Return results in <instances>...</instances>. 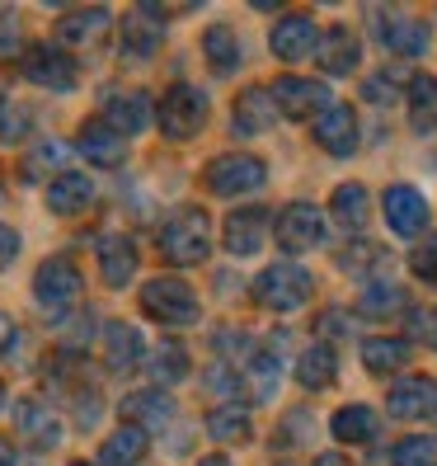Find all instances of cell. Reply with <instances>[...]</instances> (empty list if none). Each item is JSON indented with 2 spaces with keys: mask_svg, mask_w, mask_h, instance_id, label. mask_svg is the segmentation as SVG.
Here are the masks:
<instances>
[{
  "mask_svg": "<svg viewBox=\"0 0 437 466\" xmlns=\"http://www.w3.org/2000/svg\"><path fill=\"white\" fill-rule=\"evenodd\" d=\"M99 457H104L108 466H136V461L146 457V429H136V424H123V429H114V433L104 438Z\"/></svg>",
  "mask_w": 437,
  "mask_h": 466,
  "instance_id": "obj_30",
  "label": "cell"
},
{
  "mask_svg": "<svg viewBox=\"0 0 437 466\" xmlns=\"http://www.w3.org/2000/svg\"><path fill=\"white\" fill-rule=\"evenodd\" d=\"M386 259H391V255L381 250V245H372V240H363V245H348V250L339 255L343 273H376Z\"/></svg>",
  "mask_w": 437,
  "mask_h": 466,
  "instance_id": "obj_40",
  "label": "cell"
},
{
  "mask_svg": "<svg viewBox=\"0 0 437 466\" xmlns=\"http://www.w3.org/2000/svg\"><path fill=\"white\" fill-rule=\"evenodd\" d=\"M15 57H24L19 34H15V29H0V62H15Z\"/></svg>",
  "mask_w": 437,
  "mask_h": 466,
  "instance_id": "obj_47",
  "label": "cell"
},
{
  "mask_svg": "<svg viewBox=\"0 0 437 466\" xmlns=\"http://www.w3.org/2000/svg\"><path fill=\"white\" fill-rule=\"evenodd\" d=\"M263 236H268V212L263 208H240L226 217V250L231 255H259L263 250Z\"/></svg>",
  "mask_w": 437,
  "mask_h": 466,
  "instance_id": "obj_21",
  "label": "cell"
},
{
  "mask_svg": "<svg viewBox=\"0 0 437 466\" xmlns=\"http://www.w3.org/2000/svg\"><path fill=\"white\" fill-rule=\"evenodd\" d=\"M146 372L160 381V387L184 381V377H188V349H184L179 339H160V344L146 353Z\"/></svg>",
  "mask_w": 437,
  "mask_h": 466,
  "instance_id": "obj_31",
  "label": "cell"
},
{
  "mask_svg": "<svg viewBox=\"0 0 437 466\" xmlns=\"http://www.w3.org/2000/svg\"><path fill=\"white\" fill-rule=\"evenodd\" d=\"M268 95H273V104H278V114H287V118H306V114H315V108L334 104L330 86H324V80H306V76H278L268 86Z\"/></svg>",
  "mask_w": 437,
  "mask_h": 466,
  "instance_id": "obj_9",
  "label": "cell"
},
{
  "mask_svg": "<svg viewBox=\"0 0 437 466\" xmlns=\"http://www.w3.org/2000/svg\"><path fill=\"white\" fill-rule=\"evenodd\" d=\"M90 203H94V184H90V175L62 170V175H52V179H47V208L57 212V217H80Z\"/></svg>",
  "mask_w": 437,
  "mask_h": 466,
  "instance_id": "obj_20",
  "label": "cell"
},
{
  "mask_svg": "<svg viewBox=\"0 0 437 466\" xmlns=\"http://www.w3.org/2000/svg\"><path fill=\"white\" fill-rule=\"evenodd\" d=\"M0 466H15V448L10 443H0Z\"/></svg>",
  "mask_w": 437,
  "mask_h": 466,
  "instance_id": "obj_51",
  "label": "cell"
},
{
  "mask_svg": "<svg viewBox=\"0 0 437 466\" xmlns=\"http://www.w3.org/2000/svg\"><path fill=\"white\" fill-rule=\"evenodd\" d=\"M311 466H353V461H348L343 452H324V457H315Z\"/></svg>",
  "mask_w": 437,
  "mask_h": 466,
  "instance_id": "obj_49",
  "label": "cell"
},
{
  "mask_svg": "<svg viewBox=\"0 0 437 466\" xmlns=\"http://www.w3.org/2000/svg\"><path fill=\"white\" fill-rule=\"evenodd\" d=\"M15 255H19V231L0 222V268H10V264H15Z\"/></svg>",
  "mask_w": 437,
  "mask_h": 466,
  "instance_id": "obj_46",
  "label": "cell"
},
{
  "mask_svg": "<svg viewBox=\"0 0 437 466\" xmlns=\"http://www.w3.org/2000/svg\"><path fill=\"white\" fill-rule=\"evenodd\" d=\"M404 307V288L391 283V279H367L363 283V297H358V316L367 320H386Z\"/></svg>",
  "mask_w": 437,
  "mask_h": 466,
  "instance_id": "obj_29",
  "label": "cell"
},
{
  "mask_svg": "<svg viewBox=\"0 0 437 466\" xmlns=\"http://www.w3.org/2000/svg\"><path fill=\"white\" fill-rule=\"evenodd\" d=\"M155 47H160V29H151L146 15L136 10L123 29V62H146V57H155Z\"/></svg>",
  "mask_w": 437,
  "mask_h": 466,
  "instance_id": "obj_35",
  "label": "cell"
},
{
  "mask_svg": "<svg viewBox=\"0 0 437 466\" xmlns=\"http://www.w3.org/2000/svg\"><path fill=\"white\" fill-rule=\"evenodd\" d=\"M376 429H381V420H376L372 405H343L330 420V433L339 438V443H372Z\"/></svg>",
  "mask_w": 437,
  "mask_h": 466,
  "instance_id": "obj_27",
  "label": "cell"
},
{
  "mask_svg": "<svg viewBox=\"0 0 437 466\" xmlns=\"http://www.w3.org/2000/svg\"><path fill=\"white\" fill-rule=\"evenodd\" d=\"M367 208H372V198H367L363 184H339L334 198H330V217L339 227H348V231H358L367 222Z\"/></svg>",
  "mask_w": 437,
  "mask_h": 466,
  "instance_id": "obj_33",
  "label": "cell"
},
{
  "mask_svg": "<svg viewBox=\"0 0 437 466\" xmlns=\"http://www.w3.org/2000/svg\"><path fill=\"white\" fill-rule=\"evenodd\" d=\"M372 24H376V38L386 43L391 52H400V57H419V52H428V24L391 15V10H372Z\"/></svg>",
  "mask_w": 437,
  "mask_h": 466,
  "instance_id": "obj_11",
  "label": "cell"
},
{
  "mask_svg": "<svg viewBox=\"0 0 437 466\" xmlns=\"http://www.w3.org/2000/svg\"><path fill=\"white\" fill-rule=\"evenodd\" d=\"M278 123V104L263 86H250L240 99H235V137H259Z\"/></svg>",
  "mask_w": 437,
  "mask_h": 466,
  "instance_id": "obj_23",
  "label": "cell"
},
{
  "mask_svg": "<svg viewBox=\"0 0 437 466\" xmlns=\"http://www.w3.org/2000/svg\"><path fill=\"white\" fill-rule=\"evenodd\" d=\"M212 250V222L203 208H179L165 227H160V255L170 264L188 268V264H203Z\"/></svg>",
  "mask_w": 437,
  "mask_h": 466,
  "instance_id": "obj_1",
  "label": "cell"
},
{
  "mask_svg": "<svg viewBox=\"0 0 437 466\" xmlns=\"http://www.w3.org/2000/svg\"><path fill=\"white\" fill-rule=\"evenodd\" d=\"M118 137H136L151 123V95L146 90H114L104 99V114H99Z\"/></svg>",
  "mask_w": 437,
  "mask_h": 466,
  "instance_id": "obj_14",
  "label": "cell"
},
{
  "mask_svg": "<svg viewBox=\"0 0 437 466\" xmlns=\"http://www.w3.org/2000/svg\"><path fill=\"white\" fill-rule=\"evenodd\" d=\"M386 405H391V415H395V420L437 415V381H432V377H423V372L400 377L395 387H391V396H386Z\"/></svg>",
  "mask_w": 437,
  "mask_h": 466,
  "instance_id": "obj_12",
  "label": "cell"
},
{
  "mask_svg": "<svg viewBox=\"0 0 437 466\" xmlns=\"http://www.w3.org/2000/svg\"><path fill=\"white\" fill-rule=\"evenodd\" d=\"M315 330H320V335H330V339H343V335L353 330V320H348L343 311H324V316L315 320Z\"/></svg>",
  "mask_w": 437,
  "mask_h": 466,
  "instance_id": "obj_45",
  "label": "cell"
},
{
  "mask_svg": "<svg viewBox=\"0 0 437 466\" xmlns=\"http://www.w3.org/2000/svg\"><path fill=\"white\" fill-rule=\"evenodd\" d=\"M409 127L414 132H437V76H409Z\"/></svg>",
  "mask_w": 437,
  "mask_h": 466,
  "instance_id": "obj_26",
  "label": "cell"
},
{
  "mask_svg": "<svg viewBox=\"0 0 437 466\" xmlns=\"http://www.w3.org/2000/svg\"><path fill=\"white\" fill-rule=\"evenodd\" d=\"M71 466H90V461H71Z\"/></svg>",
  "mask_w": 437,
  "mask_h": 466,
  "instance_id": "obj_53",
  "label": "cell"
},
{
  "mask_svg": "<svg viewBox=\"0 0 437 466\" xmlns=\"http://www.w3.org/2000/svg\"><path fill=\"white\" fill-rule=\"evenodd\" d=\"M19 66H24V76H29L34 86H43V90H71V86H75V62L66 57L57 43H34V47H24Z\"/></svg>",
  "mask_w": 437,
  "mask_h": 466,
  "instance_id": "obj_8",
  "label": "cell"
},
{
  "mask_svg": "<svg viewBox=\"0 0 437 466\" xmlns=\"http://www.w3.org/2000/svg\"><path fill=\"white\" fill-rule=\"evenodd\" d=\"M75 147H80V156H85L90 166H104V170H114V166H123V160H127V137H118L104 118L80 127Z\"/></svg>",
  "mask_w": 437,
  "mask_h": 466,
  "instance_id": "obj_18",
  "label": "cell"
},
{
  "mask_svg": "<svg viewBox=\"0 0 437 466\" xmlns=\"http://www.w3.org/2000/svg\"><path fill=\"white\" fill-rule=\"evenodd\" d=\"M108 15L104 5H94V10H66L62 19H57V47L66 43V47H85V43H94L104 29H108Z\"/></svg>",
  "mask_w": 437,
  "mask_h": 466,
  "instance_id": "obj_24",
  "label": "cell"
},
{
  "mask_svg": "<svg viewBox=\"0 0 437 466\" xmlns=\"http://www.w3.org/2000/svg\"><path fill=\"white\" fill-rule=\"evenodd\" d=\"M15 335H19V330H15V320L0 311V353H10V349H15Z\"/></svg>",
  "mask_w": 437,
  "mask_h": 466,
  "instance_id": "obj_48",
  "label": "cell"
},
{
  "mask_svg": "<svg viewBox=\"0 0 437 466\" xmlns=\"http://www.w3.org/2000/svg\"><path fill=\"white\" fill-rule=\"evenodd\" d=\"M80 292H85V279H80L75 259L57 255V259H43L34 273V297L47 316H66L80 307Z\"/></svg>",
  "mask_w": 437,
  "mask_h": 466,
  "instance_id": "obj_2",
  "label": "cell"
},
{
  "mask_svg": "<svg viewBox=\"0 0 437 466\" xmlns=\"http://www.w3.org/2000/svg\"><path fill=\"white\" fill-rule=\"evenodd\" d=\"M207 391H216V396H244L250 387H244V372H235L231 363H216L207 372Z\"/></svg>",
  "mask_w": 437,
  "mask_h": 466,
  "instance_id": "obj_43",
  "label": "cell"
},
{
  "mask_svg": "<svg viewBox=\"0 0 437 466\" xmlns=\"http://www.w3.org/2000/svg\"><path fill=\"white\" fill-rule=\"evenodd\" d=\"M381 208H386V222H391L395 236L414 240V236L428 231V198L414 184H391L386 194H381Z\"/></svg>",
  "mask_w": 437,
  "mask_h": 466,
  "instance_id": "obj_10",
  "label": "cell"
},
{
  "mask_svg": "<svg viewBox=\"0 0 437 466\" xmlns=\"http://www.w3.org/2000/svg\"><path fill=\"white\" fill-rule=\"evenodd\" d=\"M203 123H207V95L198 86H188V80L170 86L165 99H160V132L170 142H188V137L203 132Z\"/></svg>",
  "mask_w": 437,
  "mask_h": 466,
  "instance_id": "obj_6",
  "label": "cell"
},
{
  "mask_svg": "<svg viewBox=\"0 0 437 466\" xmlns=\"http://www.w3.org/2000/svg\"><path fill=\"white\" fill-rule=\"evenodd\" d=\"M404 335H414L419 344L437 349V307H409L404 311Z\"/></svg>",
  "mask_w": 437,
  "mask_h": 466,
  "instance_id": "obj_41",
  "label": "cell"
},
{
  "mask_svg": "<svg viewBox=\"0 0 437 466\" xmlns=\"http://www.w3.org/2000/svg\"><path fill=\"white\" fill-rule=\"evenodd\" d=\"M15 429L29 448H57L62 443V420H57V410L43 405V400H19L15 405Z\"/></svg>",
  "mask_w": 437,
  "mask_h": 466,
  "instance_id": "obj_15",
  "label": "cell"
},
{
  "mask_svg": "<svg viewBox=\"0 0 437 466\" xmlns=\"http://www.w3.org/2000/svg\"><path fill=\"white\" fill-rule=\"evenodd\" d=\"M142 311L160 325H194L198 320V292L174 273H160L142 288Z\"/></svg>",
  "mask_w": 437,
  "mask_h": 466,
  "instance_id": "obj_4",
  "label": "cell"
},
{
  "mask_svg": "<svg viewBox=\"0 0 437 466\" xmlns=\"http://www.w3.org/2000/svg\"><path fill=\"white\" fill-rule=\"evenodd\" d=\"M174 400L160 391V387H151V391H132L127 400H123V420L127 424H136V429H165V424H174Z\"/></svg>",
  "mask_w": 437,
  "mask_h": 466,
  "instance_id": "obj_22",
  "label": "cell"
},
{
  "mask_svg": "<svg viewBox=\"0 0 437 466\" xmlns=\"http://www.w3.org/2000/svg\"><path fill=\"white\" fill-rule=\"evenodd\" d=\"M315 142L330 156H353L358 151V114H353L348 104H330L315 118Z\"/></svg>",
  "mask_w": 437,
  "mask_h": 466,
  "instance_id": "obj_17",
  "label": "cell"
},
{
  "mask_svg": "<svg viewBox=\"0 0 437 466\" xmlns=\"http://www.w3.org/2000/svg\"><path fill=\"white\" fill-rule=\"evenodd\" d=\"M34 118H29V108L24 104H10V99H0V142L5 147H19L24 137H29Z\"/></svg>",
  "mask_w": 437,
  "mask_h": 466,
  "instance_id": "obj_39",
  "label": "cell"
},
{
  "mask_svg": "<svg viewBox=\"0 0 437 466\" xmlns=\"http://www.w3.org/2000/svg\"><path fill=\"white\" fill-rule=\"evenodd\" d=\"M315 47H320V29H315V19L306 10L283 15V24L273 29V52H278L283 62H302V57H311Z\"/></svg>",
  "mask_w": 437,
  "mask_h": 466,
  "instance_id": "obj_13",
  "label": "cell"
},
{
  "mask_svg": "<svg viewBox=\"0 0 437 466\" xmlns=\"http://www.w3.org/2000/svg\"><path fill=\"white\" fill-rule=\"evenodd\" d=\"M203 57L216 76H231L240 66V43H235V34L226 29V24H216V29L203 34Z\"/></svg>",
  "mask_w": 437,
  "mask_h": 466,
  "instance_id": "obj_34",
  "label": "cell"
},
{
  "mask_svg": "<svg viewBox=\"0 0 437 466\" xmlns=\"http://www.w3.org/2000/svg\"><path fill=\"white\" fill-rule=\"evenodd\" d=\"M311 273L302 264H268L259 279H254V301L268 311H302L306 301H311Z\"/></svg>",
  "mask_w": 437,
  "mask_h": 466,
  "instance_id": "obj_3",
  "label": "cell"
},
{
  "mask_svg": "<svg viewBox=\"0 0 437 466\" xmlns=\"http://www.w3.org/2000/svg\"><path fill=\"white\" fill-rule=\"evenodd\" d=\"M334 372H339V359H334V349H324V344L306 349L302 359H296V381H302L306 391L330 387V381H334Z\"/></svg>",
  "mask_w": 437,
  "mask_h": 466,
  "instance_id": "obj_32",
  "label": "cell"
},
{
  "mask_svg": "<svg viewBox=\"0 0 437 466\" xmlns=\"http://www.w3.org/2000/svg\"><path fill=\"white\" fill-rule=\"evenodd\" d=\"M324 240V212L315 203H287L278 212V245L287 255H306Z\"/></svg>",
  "mask_w": 437,
  "mask_h": 466,
  "instance_id": "obj_7",
  "label": "cell"
},
{
  "mask_svg": "<svg viewBox=\"0 0 437 466\" xmlns=\"http://www.w3.org/2000/svg\"><path fill=\"white\" fill-rule=\"evenodd\" d=\"M207 433H212V443H240V438H250V405H240V400H226V405H216L212 415H207Z\"/></svg>",
  "mask_w": 437,
  "mask_h": 466,
  "instance_id": "obj_28",
  "label": "cell"
},
{
  "mask_svg": "<svg viewBox=\"0 0 437 466\" xmlns=\"http://www.w3.org/2000/svg\"><path fill=\"white\" fill-rule=\"evenodd\" d=\"M315 62H320L324 76H353V71H358V62H363L358 34H353V29H330V34L320 38V47H315Z\"/></svg>",
  "mask_w": 437,
  "mask_h": 466,
  "instance_id": "obj_19",
  "label": "cell"
},
{
  "mask_svg": "<svg viewBox=\"0 0 437 466\" xmlns=\"http://www.w3.org/2000/svg\"><path fill=\"white\" fill-rule=\"evenodd\" d=\"M409 339H367L363 344V363H367V372H400L404 363H409Z\"/></svg>",
  "mask_w": 437,
  "mask_h": 466,
  "instance_id": "obj_36",
  "label": "cell"
},
{
  "mask_svg": "<svg viewBox=\"0 0 437 466\" xmlns=\"http://www.w3.org/2000/svg\"><path fill=\"white\" fill-rule=\"evenodd\" d=\"M198 466H235V461H231V457H222V452H216V457H203Z\"/></svg>",
  "mask_w": 437,
  "mask_h": 466,
  "instance_id": "obj_50",
  "label": "cell"
},
{
  "mask_svg": "<svg viewBox=\"0 0 437 466\" xmlns=\"http://www.w3.org/2000/svg\"><path fill=\"white\" fill-rule=\"evenodd\" d=\"M104 363H108V372H132L142 363V335H136L132 325L114 320L104 330Z\"/></svg>",
  "mask_w": 437,
  "mask_h": 466,
  "instance_id": "obj_25",
  "label": "cell"
},
{
  "mask_svg": "<svg viewBox=\"0 0 437 466\" xmlns=\"http://www.w3.org/2000/svg\"><path fill=\"white\" fill-rule=\"evenodd\" d=\"M391 466H437V433H409L395 443Z\"/></svg>",
  "mask_w": 437,
  "mask_h": 466,
  "instance_id": "obj_37",
  "label": "cell"
},
{
  "mask_svg": "<svg viewBox=\"0 0 437 466\" xmlns=\"http://www.w3.org/2000/svg\"><path fill=\"white\" fill-rule=\"evenodd\" d=\"M99 415H104L99 396H94V391H80V396H75V424H80V429H94Z\"/></svg>",
  "mask_w": 437,
  "mask_h": 466,
  "instance_id": "obj_44",
  "label": "cell"
},
{
  "mask_svg": "<svg viewBox=\"0 0 437 466\" xmlns=\"http://www.w3.org/2000/svg\"><path fill=\"white\" fill-rule=\"evenodd\" d=\"M0 410H5V387H0Z\"/></svg>",
  "mask_w": 437,
  "mask_h": 466,
  "instance_id": "obj_52",
  "label": "cell"
},
{
  "mask_svg": "<svg viewBox=\"0 0 437 466\" xmlns=\"http://www.w3.org/2000/svg\"><path fill=\"white\" fill-rule=\"evenodd\" d=\"M409 268H414V279L437 283V236H423L414 250H409Z\"/></svg>",
  "mask_w": 437,
  "mask_h": 466,
  "instance_id": "obj_42",
  "label": "cell"
},
{
  "mask_svg": "<svg viewBox=\"0 0 437 466\" xmlns=\"http://www.w3.org/2000/svg\"><path fill=\"white\" fill-rule=\"evenodd\" d=\"M400 86L409 90V71H376V76L363 80V99L376 104V108H386V104L400 99Z\"/></svg>",
  "mask_w": 437,
  "mask_h": 466,
  "instance_id": "obj_38",
  "label": "cell"
},
{
  "mask_svg": "<svg viewBox=\"0 0 437 466\" xmlns=\"http://www.w3.org/2000/svg\"><path fill=\"white\" fill-rule=\"evenodd\" d=\"M94 255H99V279L108 288H127L132 283V273H136V245H132V236H123V231L99 236Z\"/></svg>",
  "mask_w": 437,
  "mask_h": 466,
  "instance_id": "obj_16",
  "label": "cell"
},
{
  "mask_svg": "<svg viewBox=\"0 0 437 466\" xmlns=\"http://www.w3.org/2000/svg\"><path fill=\"white\" fill-rule=\"evenodd\" d=\"M203 184L212 188L216 198H240V194H254V188L268 184V166L259 156L231 151V156H216L212 166L203 170Z\"/></svg>",
  "mask_w": 437,
  "mask_h": 466,
  "instance_id": "obj_5",
  "label": "cell"
}]
</instances>
